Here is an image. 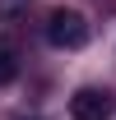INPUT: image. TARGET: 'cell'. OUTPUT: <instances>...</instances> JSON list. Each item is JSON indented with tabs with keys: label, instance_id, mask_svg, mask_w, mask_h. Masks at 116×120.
Segmentation results:
<instances>
[{
	"label": "cell",
	"instance_id": "cell-1",
	"mask_svg": "<svg viewBox=\"0 0 116 120\" xmlns=\"http://www.w3.org/2000/svg\"><path fill=\"white\" fill-rule=\"evenodd\" d=\"M46 37H51V46H60V51H79V46L88 42V23H84V14H74V9H56V14L46 19Z\"/></svg>",
	"mask_w": 116,
	"mask_h": 120
},
{
	"label": "cell",
	"instance_id": "cell-4",
	"mask_svg": "<svg viewBox=\"0 0 116 120\" xmlns=\"http://www.w3.org/2000/svg\"><path fill=\"white\" fill-rule=\"evenodd\" d=\"M5 5H9V9H14V5H19V0H5Z\"/></svg>",
	"mask_w": 116,
	"mask_h": 120
},
{
	"label": "cell",
	"instance_id": "cell-3",
	"mask_svg": "<svg viewBox=\"0 0 116 120\" xmlns=\"http://www.w3.org/2000/svg\"><path fill=\"white\" fill-rule=\"evenodd\" d=\"M19 74V60H14V51L0 42V83H9V79Z\"/></svg>",
	"mask_w": 116,
	"mask_h": 120
},
{
	"label": "cell",
	"instance_id": "cell-2",
	"mask_svg": "<svg viewBox=\"0 0 116 120\" xmlns=\"http://www.w3.org/2000/svg\"><path fill=\"white\" fill-rule=\"evenodd\" d=\"M112 111H116V97L107 88H79L70 97V116L74 120H107Z\"/></svg>",
	"mask_w": 116,
	"mask_h": 120
}]
</instances>
